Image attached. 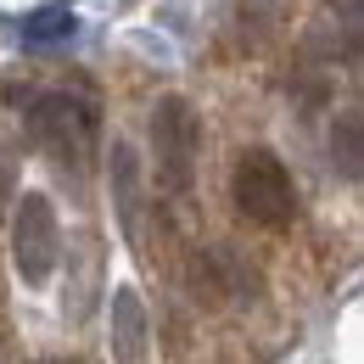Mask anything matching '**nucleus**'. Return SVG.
<instances>
[{
    "instance_id": "obj_5",
    "label": "nucleus",
    "mask_w": 364,
    "mask_h": 364,
    "mask_svg": "<svg viewBox=\"0 0 364 364\" xmlns=\"http://www.w3.org/2000/svg\"><path fill=\"white\" fill-rule=\"evenodd\" d=\"M112 348H118V359H140L146 353V309H140V297L129 286H118L112 291Z\"/></svg>"
},
{
    "instance_id": "obj_9",
    "label": "nucleus",
    "mask_w": 364,
    "mask_h": 364,
    "mask_svg": "<svg viewBox=\"0 0 364 364\" xmlns=\"http://www.w3.org/2000/svg\"><path fill=\"white\" fill-rule=\"evenodd\" d=\"M6 202H11V163L0 157V208H6Z\"/></svg>"
},
{
    "instance_id": "obj_6",
    "label": "nucleus",
    "mask_w": 364,
    "mask_h": 364,
    "mask_svg": "<svg viewBox=\"0 0 364 364\" xmlns=\"http://www.w3.org/2000/svg\"><path fill=\"white\" fill-rule=\"evenodd\" d=\"M364 124H359V112H336V124H331V163H336V174L348 185H359L364 174Z\"/></svg>"
},
{
    "instance_id": "obj_4",
    "label": "nucleus",
    "mask_w": 364,
    "mask_h": 364,
    "mask_svg": "<svg viewBox=\"0 0 364 364\" xmlns=\"http://www.w3.org/2000/svg\"><path fill=\"white\" fill-rule=\"evenodd\" d=\"M17 213H11V269L23 274V286H46L56 258H62V235H56V208L50 196L28 191V196H11Z\"/></svg>"
},
{
    "instance_id": "obj_1",
    "label": "nucleus",
    "mask_w": 364,
    "mask_h": 364,
    "mask_svg": "<svg viewBox=\"0 0 364 364\" xmlns=\"http://www.w3.org/2000/svg\"><path fill=\"white\" fill-rule=\"evenodd\" d=\"M230 196H235V213L258 230H286L297 219V180L269 146L241 151V163L230 174Z\"/></svg>"
},
{
    "instance_id": "obj_2",
    "label": "nucleus",
    "mask_w": 364,
    "mask_h": 364,
    "mask_svg": "<svg viewBox=\"0 0 364 364\" xmlns=\"http://www.w3.org/2000/svg\"><path fill=\"white\" fill-rule=\"evenodd\" d=\"M151 157H157V185L168 196H191L196 157H202V118L185 95H157V107H151Z\"/></svg>"
},
{
    "instance_id": "obj_3",
    "label": "nucleus",
    "mask_w": 364,
    "mask_h": 364,
    "mask_svg": "<svg viewBox=\"0 0 364 364\" xmlns=\"http://www.w3.org/2000/svg\"><path fill=\"white\" fill-rule=\"evenodd\" d=\"M28 135L46 146L62 168H79L85 157L95 151V135H101V112L95 101L68 90H46L28 101Z\"/></svg>"
},
{
    "instance_id": "obj_8",
    "label": "nucleus",
    "mask_w": 364,
    "mask_h": 364,
    "mask_svg": "<svg viewBox=\"0 0 364 364\" xmlns=\"http://www.w3.org/2000/svg\"><path fill=\"white\" fill-rule=\"evenodd\" d=\"M331 6L342 11V28H348V34L359 40V0H331Z\"/></svg>"
},
{
    "instance_id": "obj_7",
    "label": "nucleus",
    "mask_w": 364,
    "mask_h": 364,
    "mask_svg": "<svg viewBox=\"0 0 364 364\" xmlns=\"http://www.w3.org/2000/svg\"><path fill=\"white\" fill-rule=\"evenodd\" d=\"M112 185H118V213H124V230L135 235L140 219V174H135V151L124 140H112Z\"/></svg>"
}]
</instances>
